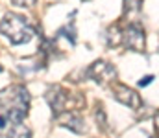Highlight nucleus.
I'll use <instances>...</instances> for the list:
<instances>
[{
	"label": "nucleus",
	"instance_id": "nucleus-11",
	"mask_svg": "<svg viewBox=\"0 0 159 138\" xmlns=\"http://www.w3.org/2000/svg\"><path fill=\"white\" fill-rule=\"evenodd\" d=\"M152 79H154L152 76H146V77H143V79L139 81V85H141V87H146V85H150V83H152Z\"/></svg>",
	"mask_w": 159,
	"mask_h": 138
},
{
	"label": "nucleus",
	"instance_id": "nucleus-8",
	"mask_svg": "<svg viewBox=\"0 0 159 138\" xmlns=\"http://www.w3.org/2000/svg\"><path fill=\"white\" fill-rule=\"evenodd\" d=\"M7 138H32V133L24 123H13L7 133Z\"/></svg>",
	"mask_w": 159,
	"mask_h": 138
},
{
	"label": "nucleus",
	"instance_id": "nucleus-5",
	"mask_svg": "<svg viewBox=\"0 0 159 138\" xmlns=\"http://www.w3.org/2000/svg\"><path fill=\"white\" fill-rule=\"evenodd\" d=\"M113 96L122 105H128L129 109H135V111L141 109V105H143V99L137 92L129 87H126V85H120V83L113 85Z\"/></svg>",
	"mask_w": 159,
	"mask_h": 138
},
{
	"label": "nucleus",
	"instance_id": "nucleus-13",
	"mask_svg": "<svg viewBox=\"0 0 159 138\" xmlns=\"http://www.w3.org/2000/svg\"><path fill=\"white\" fill-rule=\"evenodd\" d=\"M0 72H2V66H0Z\"/></svg>",
	"mask_w": 159,
	"mask_h": 138
},
{
	"label": "nucleus",
	"instance_id": "nucleus-10",
	"mask_svg": "<svg viewBox=\"0 0 159 138\" xmlns=\"http://www.w3.org/2000/svg\"><path fill=\"white\" fill-rule=\"evenodd\" d=\"M11 2H13V6H17V7H34L37 0H11Z\"/></svg>",
	"mask_w": 159,
	"mask_h": 138
},
{
	"label": "nucleus",
	"instance_id": "nucleus-12",
	"mask_svg": "<svg viewBox=\"0 0 159 138\" xmlns=\"http://www.w3.org/2000/svg\"><path fill=\"white\" fill-rule=\"evenodd\" d=\"M6 122H7V118H6V116H0V127H4Z\"/></svg>",
	"mask_w": 159,
	"mask_h": 138
},
{
	"label": "nucleus",
	"instance_id": "nucleus-4",
	"mask_svg": "<svg viewBox=\"0 0 159 138\" xmlns=\"http://www.w3.org/2000/svg\"><path fill=\"white\" fill-rule=\"evenodd\" d=\"M87 76H89L91 79H94L98 85H106V83H109V81H113V79L117 77V70H115V66H113L111 63H107V61H94V63L89 66Z\"/></svg>",
	"mask_w": 159,
	"mask_h": 138
},
{
	"label": "nucleus",
	"instance_id": "nucleus-6",
	"mask_svg": "<svg viewBox=\"0 0 159 138\" xmlns=\"http://www.w3.org/2000/svg\"><path fill=\"white\" fill-rule=\"evenodd\" d=\"M46 101L52 107V112L57 116V114H61L67 109L69 94H67V90H63L61 87H54V89H50V90L46 92Z\"/></svg>",
	"mask_w": 159,
	"mask_h": 138
},
{
	"label": "nucleus",
	"instance_id": "nucleus-2",
	"mask_svg": "<svg viewBox=\"0 0 159 138\" xmlns=\"http://www.w3.org/2000/svg\"><path fill=\"white\" fill-rule=\"evenodd\" d=\"M0 31L9 39L11 44H26L34 37V28L28 19L19 13H6L0 20Z\"/></svg>",
	"mask_w": 159,
	"mask_h": 138
},
{
	"label": "nucleus",
	"instance_id": "nucleus-1",
	"mask_svg": "<svg viewBox=\"0 0 159 138\" xmlns=\"http://www.w3.org/2000/svg\"><path fill=\"white\" fill-rule=\"evenodd\" d=\"M0 107L11 123H22L30 107V94L22 85H11L0 92Z\"/></svg>",
	"mask_w": 159,
	"mask_h": 138
},
{
	"label": "nucleus",
	"instance_id": "nucleus-9",
	"mask_svg": "<svg viewBox=\"0 0 159 138\" xmlns=\"http://www.w3.org/2000/svg\"><path fill=\"white\" fill-rule=\"evenodd\" d=\"M96 109H98V111H96V122L100 123V127H102V129H107V120H106V114H104L102 105H98Z\"/></svg>",
	"mask_w": 159,
	"mask_h": 138
},
{
	"label": "nucleus",
	"instance_id": "nucleus-3",
	"mask_svg": "<svg viewBox=\"0 0 159 138\" xmlns=\"http://www.w3.org/2000/svg\"><path fill=\"white\" fill-rule=\"evenodd\" d=\"M120 41H122V44L126 46V48H129V50H133V52H143L144 50V30L141 28V24H137V22H131V24H128V28L122 31V35H120Z\"/></svg>",
	"mask_w": 159,
	"mask_h": 138
},
{
	"label": "nucleus",
	"instance_id": "nucleus-7",
	"mask_svg": "<svg viewBox=\"0 0 159 138\" xmlns=\"http://www.w3.org/2000/svg\"><path fill=\"white\" fill-rule=\"evenodd\" d=\"M56 118H57V122H59L63 127L70 129L72 133L81 135V133L85 131V122H83V118H81L80 114H76V112H72V111H63V112L57 114Z\"/></svg>",
	"mask_w": 159,
	"mask_h": 138
}]
</instances>
